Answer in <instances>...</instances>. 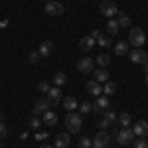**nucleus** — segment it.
Instances as JSON below:
<instances>
[{
    "label": "nucleus",
    "mask_w": 148,
    "mask_h": 148,
    "mask_svg": "<svg viewBox=\"0 0 148 148\" xmlns=\"http://www.w3.org/2000/svg\"><path fill=\"white\" fill-rule=\"evenodd\" d=\"M65 126H67V132H79L81 125H83V119H81L79 113H75V111H71V113H67V116H65Z\"/></svg>",
    "instance_id": "nucleus-1"
},
{
    "label": "nucleus",
    "mask_w": 148,
    "mask_h": 148,
    "mask_svg": "<svg viewBox=\"0 0 148 148\" xmlns=\"http://www.w3.org/2000/svg\"><path fill=\"white\" fill-rule=\"evenodd\" d=\"M128 44H132L134 47H142L146 44V34L142 28H132L128 34Z\"/></svg>",
    "instance_id": "nucleus-2"
},
{
    "label": "nucleus",
    "mask_w": 148,
    "mask_h": 148,
    "mask_svg": "<svg viewBox=\"0 0 148 148\" xmlns=\"http://www.w3.org/2000/svg\"><path fill=\"white\" fill-rule=\"evenodd\" d=\"M111 144V134L107 130H99L91 142V148H109Z\"/></svg>",
    "instance_id": "nucleus-3"
},
{
    "label": "nucleus",
    "mask_w": 148,
    "mask_h": 148,
    "mask_svg": "<svg viewBox=\"0 0 148 148\" xmlns=\"http://www.w3.org/2000/svg\"><path fill=\"white\" fill-rule=\"evenodd\" d=\"M116 142L121 144V146H126V144H130V142H134V132H132V128H123V130H119L116 132Z\"/></svg>",
    "instance_id": "nucleus-4"
},
{
    "label": "nucleus",
    "mask_w": 148,
    "mask_h": 148,
    "mask_svg": "<svg viewBox=\"0 0 148 148\" xmlns=\"http://www.w3.org/2000/svg\"><path fill=\"white\" fill-rule=\"evenodd\" d=\"M99 10H101V14H105L107 18H113V16L119 14V8H116V4H114L113 0H103L101 4H99Z\"/></svg>",
    "instance_id": "nucleus-5"
},
{
    "label": "nucleus",
    "mask_w": 148,
    "mask_h": 148,
    "mask_svg": "<svg viewBox=\"0 0 148 148\" xmlns=\"http://www.w3.org/2000/svg\"><path fill=\"white\" fill-rule=\"evenodd\" d=\"M128 57H130V61L136 63V65H142V63L148 61V53L142 49V47H134L132 51H128Z\"/></svg>",
    "instance_id": "nucleus-6"
},
{
    "label": "nucleus",
    "mask_w": 148,
    "mask_h": 148,
    "mask_svg": "<svg viewBox=\"0 0 148 148\" xmlns=\"http://www.w3.org/2000/svg\"><path fill=\"white\" fill-rule=\"evenodd\" d=\"M46 12L49 14V16L57 18V16H63L65 8H63L61 2H57V0H49V2H46Z\"/></svg>",
    "instance_id": "nucleus-7"
},
{
    "label": "nucleus",
    "mask_w": 148,
    "mask_h": 148,
    "mask_svg": "<svg viewBox=\"0 0 148 148\" xmlns=\"http://www.w3.org/2000/svg\"><path fill=\"white\" fill-rule=\"evenodd\" d=\"M109 105H111V101H109V97H97L95 99V103H93V107H91V113L95 114H103L107 109H109Z\"/></svg>",
    "instance_id": "nucleus-8"
},
{
    "label": "nucleus",
    "mask_w": 148,
    "mask_h": 148,
    "mask_svg": "<svg viewBox=\"0 0 148 148\" xmlns=\"http://www.w3.org/2000/svg\"><path fill=\"white\" fill-rule=\"evenodd\" d=\"M77 69H79L81 73H93V69H95V59L93 57H81L79 61H77Z\"/></svg>",
    "instance_id": "nucleus-9"
},
{
    "label": "nucleus",
    "mask_w": 148,
    "mask_h": 148,
    "mask_svg": "<svg viewBox=\"0 0 148 148\" xmlns=\"http://www.w3.org/2000/svg\"><path fill=\"white\" fill-rule=\"evenodd\" d=\"M46 95H47L46 99L49 103V107H59L61 105V91H59V87H51Z\"/></svg>",
    "instance_id": "nucleus-10"
},
{
    "label": "nucleus",
    "mask_w": 148,
    "mask_h": 148,
    "mask_svg": "<svg viewBox=\"0 0 148 148\" xmlns=\"http://www.w3.org/2000/svg\"><path fill=\"white\" fill-rule=\"evenodd\" d=\"M132 132H134L136 138H146L148 136V123L146 121H138V123H134Z\"/></svg>",
    "instance_id": "nucleus-11"
},
{
    "label": "nucleus",
    "mask_w": 148,
    "mask_h": 148,
    "mask_svg": "<svg viewBox=\"0 0 148 148\" xmlns=\"http://www.w3.org/2000/svg\"><path fill=\"white\" fill-rule=\"evenodd\" d=\"M85 89H87V93H89V95H93V97H101V93H103V87H101V83H97L95 79L87 81V85H85Z\"/></svg>",
    "instance_id": "nucleus-12"
},
{
    "label": "nucleus",
    "mask_w": 148,
    "mask_h": 148,
    "mask_svg": "<svg viewBox=\"0 0 148 148\" xmlns=\"http://www.w3.org/2000/svg\"><path fill=\"white\" fill-rule=\"evenodd\" d=\"M95 40H93L91 36H85V38H81L79 40V49L83 51V53H87V51H91L93 47H95Z\"/></svg>",
    "instance_id": "nucleus-13"
},
{
    "label": "nucleus",
    "mask_w": 148,
    "mask_h": 148,
    "mask_svg": "<svg viewBox=\"0 0 148 148\" xmlns=\"http://www.w3.org/2000/svg\"><path fill=\"white\" fill-rule=\"evenodd\" d=\"M69 142H71V138H69V132H61V134H57L56 138H53V148H67Z\"/></svg>",
    "instance_id": "nucleus-14"
},
{
    "label": "nucleus",
    "mask_w": 148,
    "mask_h": 148,
    "mask_svg": "<svg viewBox=\"0 0 148 148\" xmlns=\"http://www.w3.org/2000/svg\"><path fill=\"white\" fill-rule=\"evenodd\" d=\"M47 107H49L47 99H38V101L34 103V114L36 116H38V114H44L47 111Z\"/></svg>",
    "instance_id": "nucleus-15"
},
{
    "label": "nucleus",
    "mask_w": 148,
    "mask_h": 148,
    "mask_svg": "<svg viewBox=\"0 0 148 148\" xmlns=\"http://www.w3.org/2000/svg\"><path fill=\"white\" fill-rule=\"evenodd\" d=\"M42 123H44L46 126H56V125H57V114L53 113V111H49V109H47L46 113H44V119H42Z\"/></svg>",
    "instance_id": "nucleus-16"
},
{
    "label": "nucleus",
    "mask_w": 148,
    "mask_h": 148,
    "mask_svg": "<svg viewBox=\"0 0 148 148\" xmlns=\"http://www.w3.org/2000/svg\"><path fill=\"white\" fill-rule=\"evenodd\" d=\"M40 56L42 57H49L51 53H53V44L51 42H44V44H40Z\"/></svg>",
    "instance_id": "nucleus-17"
},
{
    "label": "nucleus",
    "mask_w": 148,
    "mask_h": 148,
    "mask_svg": "<svg viewBox=\"0 0 148 148\" xmlns=\"http://www.w3.org/2000/svg\"><path fill=\"white\" fill-rule=\"evenodd\" d=\"M113 49H114V56L123 57V56H126V53H128V44H126V42H116Z\"/></svg>",
    "instance_id": "nucleus-18"
},
{
    "label": "nucleus",
    "mask_w": 148,
    "mask_h": 148,
    "mask_svg": "<svg viewBox=\"0 0 148 148\" xmlns=\"http://www.w3.org/2000/svg\"><path fill=\"white\" fill-rule=\"evenodd\" d=\"M77 107H79V103L75 101V97H65V99H63V109H65L67 113L75 111Z\"/></svg>",
    "instance_id": "nucleus-19"
},
{
    "label": "nucleus",
    "mask_w": 148,
    "mask_h": 148,
    "mask_svg": "<svg viewBox=\"0 0 148 148\" xmlns=\"http://www.w3.org/2000/svg\"><path fill=\"white\" fill-rule=\"evenodd\" d=\"M93 71H95V81H97V83H107V81H109V71H107V69H93Z\"/></svg>",
    "instance_id": "nucleus-20"
},
{
    "label": "nucleus",
    "mask_w": 148,
    "mask_h": 148,
    "mask_svg": "<svg viewBox=\"0 0 148 148\" xmlns=\"http://www.w3.org/2000/svg\"><path fill=\"white\" fill-rule=\"evenodd\" d=\"M116 121H119V125L123 126V128H126V126H130V123H132V116L128 113H121L116 116Z\"/></svg>",
    "instance_id": "nucleus-21"
},
{
    "label": "nucleus",
    "mask_w": 148,
    "mask_h": 148,
    "mask_svg": "<svg viewBox=\"0 0 148 148\" xmlns=\"http://www.w3.org/2000/svg\"><path fill=\"white\" fill-rule=\"evenodd\" d=\"M107 32H109V36H116L119 34V22L113 20V18H109V22H107Z\"/></svg>",
    "instance_id": "nucleus-22"
},
{
    "label": "nucleus",
    "mask_w": 148,
    "mask_h": 148,
    "mask_svg": "<svg viewBox=\"0 0 148 148\" xmlns=\"http://www.w3.org/2000/svg\"><path fill=\"white\" fill-rule=\"evenodd\" d=\"M103 93H105V97H113L114 93H116V85H114L113 81H107L105 87H103Z\"/></svg>",
    "instance_id": "nucleus-23"
},
{
    "label": "nucleus",
    "mask_w": 148,
    "mask_h": 148,
    "mask_svg": "<svg viewBox=\"0 0 148 148\" xmlns=\"http://www.w3.org/2000/svg\"><path fill=\"white\" fill-rule=\"evenodd\" d=\"M95 61H97L101 67H105V65H109V63H111V56H107V53H99V56L95 57Z\"/></svg>",
    "instance_id": "nucleus-24"
},
{
    "label": "nucleus",
    "mask_w": 148,
    "mask_h": 148,
    "mask_svg": "<svg viewBox=\"0 0 148 148\" xmlns=\"http://www.w3.org/2000/svg\"><path fill=\"white\" fill-rule=\"evenodd\" d=\"M116 22H119V28H128V26H130V18H128L126 14H121V12H119V20H116Z\"/></svg>",
    "instance_id": "nucleus-25"
},
{
    "label": "nucleus",
    "mask_w": 148,
    "mask_h": 148,
    "mask_svg": "<svg viewBox=\"0 0 148 148\" xmlns=\"http://www.w3.org/2000/svg\"><path fill=\"white\" fill-rule=\"evenodd\" d=\"M53 83H56V87H61V85H65V83H67V75H65V73H56V77H53Z\"/></svg>",
    "instance_id": "nucleus-26"
},
{
    "label": "nucleus",
    "mask_w": 148,
    "mask_h": 148,
    "mask_svg": "<svg viewBox=\"0 0 148 148\" xmlns=\"http://www.w3.org/2000/svg\"><path fill=\"white\" fill-rule=\"evenodd\" d=\"M116 116H119V114L114 113L113 109H107V111L103 113V119H107L109 123H114V121H116Z\"/></svg>",
    "instance_id": "nucleus-27"
},
{
    "label": "nucleus",
    "mask_w": 148,
    "mask_h": 148,
    "mask_svg": "<svg viewBox=\"0 0 148 148\" xmlns=\"http://www.w3.org/2000/svg\"><path fill=\"white\" fill-rule=\"evenodd\" d=\"M91 107H93V105H91L89 101H83V103L79 105V113H81V114H89V113H91Z\"/></svg>",
    "instance_id": "nucleus-28"
},
{
    "label": "nucleus",
    "mask_w": 148,
    "mask_h": 148,
    "mask_svg": "<svg viewBox=\"0 0 148 148\" xmlns=\"http://www.w3.org/2000/svg\"><path fill=\"white\" fill-rule=\"evenodd\" d=\"M44 125V123H42V119H38V116H32V119H30V126H32V128H34V130H40V126Z\"/></svg>",
    "instance_id": "nucleus-29"
},
{
    "label": "nucleus",
    "mask_w": 148,
    "mask_h": 148,
    "mask_svg": "<svg viewBox=\"0 0 148 148\" xmlns=\"http://www.w3.org/2000/svg\"><path fill=\"white\" fill-rule=\"evenodd\" d=\"M97 44H99L101 47H109L111 46V36H101V38L97 40Z\"/></svg>",
    "instance_id": "nucleus-30"
},
{
    "label": "nucleus",
    "mask_w": 148,
    "mask_h": 148,
    "mask_svg": "<svg viewBox=\"0 0 148 148\" xmlns=\"http://www.w3.org/2000/svg\"><path fill=\"white\" fill-rule=\"evenodd\" d=\"M91 136H81L79 138V148H91Z\"/></svg>",
    "instance_id": "nucleus-31"
},
{
    "label": "nucleus",
    "mask_w": 148,
    "mask_h": 148,
    "mask_svg": "<svg viewBox=\"0 0 148 148\" xmlns=\"http://www.w3.org/2000/svg\"><path fill=\"white\" fill-rule=\"evenodd\" d=\"M49 89H51V85H49L47 81H40V83H38V91H42V93H47Z\"/></svg>",
    "instance_id": "nucleus-32"
},
{
    "label": "nucleus",
    "mask_w": 148,
    "mask_h": 148,
    "mask_svg": "<svg viewBox=\"0 0 148 148\" xmlns=\"http://www.w3.org/2000/svg\"><path fill=\"white\" fill-rule=\"evenodd\" d=\"M134 148H148V140L146 138H136L134 140Z\"/></svg>",
    "instance_id": "nucleus-33"
},
{
    "label": "nucleus",
    "mask_w": 148,
    "mask_h": 148,
    "mask_svg": "<svg viewBox=\"0 0 148 148\" xmlns=\"http://www.w3.org/2000/svg\"><path fill=\"white\" fill-rule=\"evenodd\" d=\"M40 57H42V56H40V51H32V53H30V63H34V65H36V63H40Z\"/></svg>",
    "instance_id": "nucleus-34"
},
{
    "label": "nucleus",
    "mask_w": 148,
    "mask_h": 148,
    "mask_svg": "<svg viewBox=\"0 0 148 148\" xmlns=\"http://www.w3.org/2000/svg\"><path fill=\"white\" fill-rule=\"evenodd\" d=\"M109 126H111V123H109L107 119H101V121H99V128H101V130H107Z\"/></svg>",
    "instance_id": "nucleus-35"
},
{
    "label": "nucleus",
    "mask_w": 148,
    "mask_h": 148,
    "mask_svg": "<svg viewBox=\"0 0 148 148\" xmlns=\"http://www.w3.org/2000/svg\"><path fill=\"white\" fill-rule=\"evenodd\" d=\"M6 134H8V126H6L4 123H2V121H0V138H4Z\"/></svg>",
    "instance_id": "nucleus-36"
},
{
    "label": "nucleus",
    "mask_w": 148,
    "mask_h": 148,
    "mask_svg": "<svg viewBox=\"0 0 148 148\" xmlns=\"http://www.w3.org/2000/svg\"><path fill=\"white\" fill-rule=\"evenodd\" d=\"M93 38V40H95V42H97V40H99V38H101V30H97V28H95V30H93L91 34H89Z\"/></svg>",
    "instance_id": "nucleus-37"
},
{
    "label": "nucleus",
    "mask_w": 148,
    "mask_h": 148,
    "mask_svg": "<svg viewBox=\"0 0 148 148\" xmlns=\"http://www.w3.org/2000/svg\"><path fill=\"white\" fill-rule=\"evenodd\" d=\"M46 138H49L46 132H38V134H36V140H46Z\"/></svg>",
    "instance_id": "nucleus-38"
},
{
    "label": "nucleus",
    "mask_w": 148,
    "mask_h": 148,
    "mask_svg": "<svg viewBox=\"0 0 148 148\" xmlns=\"http://www.w3.org/2000/svg\"><path fill=\"white\" fill-rule=\"evenodd\" d=\"M142 67H144V73H148V61H146V63H142Z\"/></svg>",
    "instance_id": "nucleus-39"
},
{
    "label": "nucleus",
    "mask_w": 148,
    "mask_h": 148,
    "mask_svg": "<svg viewBox=\"0 0 148 148\" xmlns=\"http://www.w3.org/2000/svg\"><path fill=\"white\" fill-rule=\"evenodd\" d=\"M40 148H53V146H49V144H42Z\"/></svg>",
    "instance_id": "nucleus-40"
},
{
    "label": "nucleus",
    "mask_w": 148,
    "mask_h": 148,
    "mask_svg": "<svg viewBox=\"0 0 148 148\" xmlns=\"http://www.w3.org/2000/svg\"><path fill=\"white\" fill-rule=\"evenodd\" d=\"M144 81H146V83H148V73H146V75H144Z\"/></svg>",
    "instance_id": "nucleus-41"
},
{
    "label": "nucleus",
    "mask_w": 148,
    "mask_h": 148,
    "mask_svg": "<svg viewBox=\"0 0 148 148\" xmlns=\"http://www.w3.org/2000/svg\"><path fill=\"white\" fill-rule=\"evenodd\" d=\"M0 121H2V109H0Z\"/></svg>",
    "instance_id": "nucleus-42"
},
{
    "label": "nucleus",
    "mask_w": 148,
    "mask_h": 148,
    "mask_svg": "<svg viewBox=\"0 0 148 148\" xmlns=\"http://www.w3.org/2000/svg\"><path fill=\"white\" fill-rule=\"evenodd\" d=\"M0 148H2V140H0Z\"/></svg>",
    "instance_id": "nucleus-43"
},
{
    "label": "nucleus",
    "mask_w": 148,
    "mask_h": 148,
    "mask_svg": "<svg viewBox=\"0 0 148 148\" xmlns=\"http://www.w3.org/2000/svg\"><path fill=\"white\" fill-rule=\"evenodd\" d=\"M113 2H114V0H113Z\"/></svg>",
    "instance_id": "nucleus-44"
}]
</instances>
